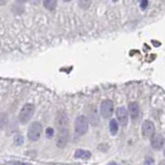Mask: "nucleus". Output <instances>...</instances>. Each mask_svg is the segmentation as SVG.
Wrapping results in <instances>:
<instances>
[{
	"instance_id": "18",
	"label": "nucleus",
	"mask_w": 165,
	"mask_h": 165,
	"mask_svg": "<svg viewBox=\"0 0 165 165\" xmlns=\"http://www.w3.org/2000/svg\"><path fill=\"white\" fill-rule=\"evenodd\" d=\"M13 165H28V164L23 163V162H15V163H13Z\"/></svg>"
},
{
	"instance_id": "14",
	"label": "nucleus",
	"mask_w": 165,
	"mask_h": 165,
	"mask_svg": "<svg viewBox=\"0 0 165 165\" xmlns=\"http://www.w3.org/2000/svg\"><path fill=\"white\" fill-rule=\"evenodd\" d=\"M79 5L82 8H87L90 5V0H79Z\"/></svg>"
},
{
	"instance_id": "5",
	"label": "nucleus",
	"mask_w": 165,
	"mask_h": 165,
	"mask_svg": "<svg viewBox=\"0 0 165 165\" xmlns=\"http://www.w3.org/2000/svg\"><path fill=\"white\" fill-rule=\"evenodd\" d=\"M113 113V103L110 100H105L101 104V114L104 118H109Z\"/></svg>"
},
{
	"instance_id": "2",
	"label": "nucleus",
	"mask_w": 165,
	"mask_h": 165,
	"mask_svg": "<svg viewBox=\"0 0 165 165\" xmlns=\"http://www.w3.org/2000/svg\"><path fill=\"white\" fill-rule=\"evenodd\" d=\"M75 132L78 135H84L88 130V119L84 115H79L75 121Z\"/></svg>"
},
{
	"instance_id": "11",
	"label": "nucleus",
	"mask_w": 165,
	"mask_h": 165,
	"mask_svg": "<svg viewBox=\"0 0 165 165\" xmlns=\"http://www.w3.org/2000/svg\"><path fill=\"white\" fill-rule=\"evenodd\" d=\"M44 6L46 7L48 11H54L57 6V0H44Z\"/></svg>"
},
{
	"instance_id": "6",
	"label": "nucleus",
	"mask_w": 165,
	"mask_h": 165,
	"mask_svg": "<svg viewBox=\"0 0 165 165\" xmlns=\"http://www.w3.org/2000/svg\"><path fill=\"white\" fill-rule=\"evenodd\" d=\"M141 133L142 136L145 138H149L155 133V125L151 121H145L141 126Z\"/></svg>"
},
{
	"instance_id": "13",
	"label": "nucleus",
	"mask_w": 165,
	"mask_h": 165,
	"mask_svg": "<svg viewBox=\"0 0 165 165\" xmlns=\"http://www.w3.org/2000/svg\"><path fill=\"white\" fill-rule=\"evenodd\" d=\"M14 141H15V145H23V142H24L23 136H21V135L15 136Z\"/></svg>"
},
{
	"instance_id": "16",
	"label": "nucleus",
	"mask_w": 165,
	"mask_h": 165,
	"mask_svg": "<svg viewBox=\"0 0 165 165\" xmlns=\"http://www.w3.org/2000/svg\"><path fill=\"white\" fill-rule=\"evenodd\" d=\"M54 135V130H53L52 128H50V127H49V128H47L46 129V136L48 138H52V136Z\"/></svg>"
},
{
	"instance_id": "1",
	"label": "nucleus",
	"mask_w": 165,
	"mask_h": 165,
	"mask_svg": "<svg viewBox=\"0 0 165 165\" xmlns=\"http://www.w3.org/2000/svg\"><path fill=\"white\" fill-rule=\"evenodd\" d=\"M33 113H35V105L25 104L23 108L21 109L20 113H19V122H20V124L25 125L27 122H29Z\"/></svg>"
},
{
	"instance_id": "9",
	"label": "nucleus",
	"mask_w": 165,
	"mask_h": 165,
	"mask_svg": "<svg viewBox=\"0 0 165 165\" xmlns=\"http://www.w3.org/2000/svg\"><path fill=\"white\" fill-rule=\"evenodd\" d=\"M129 113L133 122H136L139 117V106L136 102H131L129 104Z\"/></svg>"
},
{
	"instance_id": "19",
	"label": "nucleus",
	"mask_w": 165,
	"mask_h": 165,
	"mask_svg": "<svg viewBox=\"0 0 165 165\" xmlns=\"http://www.w3.org/2000/svg\"><path fill=\"white\" fill-rule=\"evenodd\" d=\"M16 1L19 3H24V2H26V1H28V0H16Z\"/></svg>"
},
{
	"instance_id": "24",
	"label": "nucleus",
	"mask_w": 165,
	"mask_h": 165,
	"mask_svg": "<svg viewBox=\"0 0 165 165\" xmlns=\"http://www.w3.org/2000/svg\"><path fill=\"white\" fill-rule=\"evenodd\" d=\"M112 1H113V2H116V1H117V0H112Z\"/></svg>"
},
{
	"instance_id": "23",
	"label": "nucleus",
	"mask_w": 165,
	"mask_h": 165,
	"mask_svg": "<svg viewBox=\"0 0 165 165\" xmlns=\"http://www.w3.org/2000/svg\"><path fill=\"white\" fill-rule=\"evenodd\" d=\"M163 153H164V156H165V147H164V149H163Z\"/></svg>"
},
{
	"instance_id": "3",
	"label": "nucleus",
	"mask_w": 165,
	"mask_h": 165,
	"mask_svg": "<svg viewBox=\"0 0 165 165\" xmlns=\"http://www.w3.org/2000/svg\"><path fill=\"white\" fill-rule=\"evenodd\" d=\"M42 131H43V127L42 124L39 122H35L30 125L29 129L27 132V137L31 141H37L41 137Z\"/></svg>"
},
{
	"instance_id": "4",
	"label": "nucleus",
	"mask_w": 165,
	"mask_h": 165,
	"mask_svg": "<svg viewBox=\"0 0 165 165\" xmlns=\"http://www.w3.org/2000/svg\"><path fill=\"white\" fill-rule=\"evenodd\" d=\"M58 129L59 130H58L57 139H56V145L59 149H63L67 145L68 142H69V138H70L69 129H68V126L59 127Z\"/></svg>"
},
{
	"instance_id": "8",
	"label": "nucleus",
	"mask_w": 165,
	"mask_h": 165,
	"mask_svg": "<svg viewBox=\"0 0 165 165\" xmlns=\"http://www.w3.org/2000/svg\"><path fill=\"white\" fill-rule=\"evenodd\" d=\"M115 114H116V118L121 125L123 126H126L128 124L129 121V115H128V111L125 107H118L115 111Z\"/></svg>"
},
{
	"instance_id": "22",
	"label": "nucleus",
	"mask_w": 165,
	"mask_h": 165,
	"mask_svg": "<svg viewBox=\"0 0 165 165\" xmlns=\"http://www.w3.org/2000/svg\"><path fill=\"white\" fill-rule=\"evenodd\" d=\"M63 1H66V2H69V1H71V0H63Z\"/></svg>"
},
{
	"instance_id": "21",
	"label": "nucleus",
	"mask_w": 165,
	"mask_h": 165,
	"mask_svg": "<svg viewBox=\"0 0 165 165\" xmlns=\"http://www.w3.org/2000/svg\"><path fill=\"white\" fill-rule=\"evenodd\" d=\"M159 165H165V161H161V162L159 163Z\"/></svg>"
},
{
	"instance_id": "20",
	"label": "nucleus",
	"mask_w": 165,
	"mask_h": 165,
	"mask_svg": "<svg viewBox=\"0 0 165 165\" xmlns=\"http://www.w3.org/2000/svg\"><path fill=\"white\" fill-rule=\"evenodd\" d=\"M5 2H6V0H0V5H1V4L4 5Z\"/></svg>"
},
{
	"instance_id": "12",
	"label": "nucleus",
	"mask_w": 165,
	"mask_h": 165,
	"mask_svg": "<svg viewBox=\"0 0 165 165\" xmlns=\"http://www.w3.org/2000/svg\"><path fill=\"white\" fill-rule=\"evenodd\" d=\"M109 129H110V133L111 135H116L117 131H118V125L115 119H111L109 123Z\"/></svg>"
},
{
	"instance_id": "10",
	"label": "nucleus",
	"mask_w": 165,
	"mask_h": 165,
	"mask_svg": "<svg viewBox=\"0 0 165 165\" xmlns=\"http://www.w3.org/2000/svg\"><path fill=\"white\" fill-rule=\"evenodd\" d=\"M92 157V153L90 151H86V149H78L75 152V158L77 159H83V160H87Z\"/></svg>"
},
{
	"instance_id": "17",
	"label": "nucleus",
	"mask_w": 165,
	"mask_h": 165,
	"mask_svg": "<svg viewBox=\"0 0 165 165\" xmlns=\"http://www.w3.org/2000/svg\"><path fill=\"white\" fill-rule=\"evenodd\" d=\"M147 6V0H143V1H142V3H141V8L145 9Z\"/></svg>"
},
{
	"instance_id": "7",
	"label": "nucleus",
	"mask_w": 165,
	"mask_h": 165,
	"mask_svg": "<svg viewBox=\"0 0 165 165\" xmlns=\"http://www.w3.org/2000/svg\"><path fill=\"white\" fill-rule=\"evenodd\" d=\"M164 145H165V138L163 135H161V134H156V135L152 136L151 145L154 149L159 151V149H161L164 147Z\"/></svg>"
},
{
	"instance_id": "15",
	"label": "nucleus",
	"mask_w": 165,
	"mask_h": 165,
	"mask_svg": "<svg viewBox=\"0 0 165 165\" xmlns=\"http://www.w3.org/2000/svg\"><path fill=\"white\" fill-rule=\"evenodd\" d=\"M143 165H155V160L151 156H147L145 158V163Z\"/></svg>"
}]
</instances>
